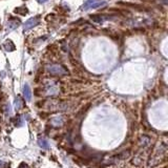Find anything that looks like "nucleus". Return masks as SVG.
Here are the masks:
<instances>
[{
	"label": "nucleus",
	"instance_id": "obj_1",
	"mask_svg": "<svg viewBox=\"0 0 168 168\" xmlns=\"http://www.w3.org/2000/svg\"><path fill=\"white\" fill-rule=\"evenodd\" d=\"M48 72L54 75V76H63V75H67V69H66L64 66L60 65V64H52L47 67Z\"/></svg>",
	"mask_w": 168,
	"mask_h": 168
},
{
	"label": "nucleus",
	"instance_id": "obj_2",
	"mask_svg": "<svg viewBox=\"0 0 168 168\" xmlns=\"http://www.w3.org/2000/svg\"><path fill=\"white\" fill-rule=\"evenodd\" d=\"M39 21H40L39 16L28 19L27 21L24 23V31H28V30H31L32 27H36V25H38Z\"/></svg>",
	"mask_w": 168,
	"mask_h": 168
},
{
	"label": "nucleus",
	"instance_id": "obj_3",
	"mask_svg": "<svg viewBox=\"0 0 168 168\" xmlns=\"http://www.w3.org/2000/svg\"><path fill=\"white\" fill-rule=\"evenodd\" d=\"M59 92V87L57 85H48L46 87V94L48 96H55Z\"/></svg>",
	"mask_w": 168,
	"mask_h": 168
},
{
	"label": "nucleus",
	"instance_id": "obj_4",
	"mask_svg": "<svg viewBox=\"0 0 168 168\" xmlns=\"http://www.w3.org/2000/svg\"><path fill=\"white\" fill-rule=\"evenodd\" d=\"M23 96H24L25 100L30 101L31 98H32V91H31V88L27 84H25L24 87H23Z\"/></svg>",
	"mask_w": 168,
	"mask_h": 168
},
{
	"label": "nucleus",
	"instance_id": "obj_5",
	"mask_svg": "<svg viewBox=\"0 0 168 168\" xmlns=\"http://www.w3.org/2000/svg\"><path fill=\"white\" fill-rule=\"evenodd\" d=\"M51 124H52L53 126H55V127H59V126H61L62 124H63V120H62L61 117L54 118V119H52Z\"/></svg>",
	"mask_w": 168,
	"mask_h": 168
},
{
	"label": "nucleus",
	"instance_id": "obj_6",
	"mask_svg": "<svg viewBox=\"0 0 168 168\" xmlns=\"http://www.w3.org/2000/svg\"><path fill=\"white\" fill-rule=\"evenodd\" d=\"M3 45H4V48L7 52H13L14 50H15V45H14V43L12 42L11 40H7Z\"/></svg>",
	"mask_w": 168,
	"mask_h": 168
},
{
	"label": "nucleus",
	"instance_id": "obj_7",
	"mask_svg": "<svg viewBox=\"0 0 168 168\" xmlns=\"http://www.w3.org/2000/svg\"><path fill=\"white\" fill-rule=\"evenodd\" d=\"M38 144H39V146L41 147V148H43V149H47L48 148V142L44 138H40L38 140Z\"/></svg>",
	"mask_w": 168,
	"mask_h": 168
},
{
	"label": "nucleus",
	"instance_id": "obj_8",
	"mask_svg": "<svg viewBox=\"0 0 168 168\" xmlns=\"http://www.w3.org/2000/svg\"><path fill=\"white\" fill-rule=\"evenodd\" d=\"M19 24V20H12V21L8 22V27L10 30H13V28H16Z\"/></svg>",
	"mask_w": 168,
	"mask_h": 168
},
{
	"label": "nucleus",
	"instance_id": "obj_9",
	"mask_svg": "<svg viewBox=\"0 0 168 168\" xmlns=\"http://www.w3.org/2000/svg\"><path fill=\"white\" fill-rule=\"evenodd\" d=\"M15 106H16V109H20L21 107L23 106V102H22V100L20 99L19 97H17L16 98V103H15Z\"/></svg>",
	"mask_w": 168,
	"mask_h": 168
},
{
	"label": "nucleus",
	"instance_id": "obj_10",
	"mask_svg": "<svg viewBox=\"0 0 168 168\" xmlns=\"http://www.w3.org/2000/svg\"><path fill=\"white\" fill-rule=\"evenodd\" d=\"M15 13L21 14V15H25V14H27V7H18L17 10H15Z\"/></svg>",
	"mask_w": 168,
	"mask_h": 168
},
{
	"label": "nucleus",
	"instance_id": "obj_11",
	"mask_svg": "<svg viewBox=\"0 0 168 168\" xmlns=\"http://www.w3.org/2000/svg\"><path fill=\"white\" fill-rule=\"evenodd\" d=\"M106 3L105 2H101V1H99V2H94L91 7H89V8H96V7H102V5H105Z\"/></svg>",
	"mask_w": 168,
	"mask_h": 168
},
{
	"label": "nucleus",
	"instance_id": "obj_12",
	"mask_svg": "<svg viewBox=\"0 0 168 168\" xmlns=\"http://www.w3.org/2000/svg\"><path fill=\"white\" fill-rule=\"evenodd\" d=\"M91 18L94 20L95 22H102L103 21V18L101 16H96V15H94V16H91Z\"/></svg>",
	"mask_w": 168,
	"mask_h": 168
},
{
	"label": "nucleus",
	"instance_id": "obj_13",
	"mask_svg": "<svg viewBox=\"0 0 168 168\" xmlns=\"http://www.w3.org/2000/svg\"><path fill=\"white\" fill-rule=\"evenodd\" d=\"M0 168H10V166L7 164H5L4 162L0 161Z\"/></svg>",
	"mask_w": 168,
	"mask_h": 168
},
{
	"label": "nucleus",
	"instance_id": "obj_14",
	"mask_svg": "<svg viewBox=\"0 0 168 168\" xmlns=\"http://www.w3.org/2000/svg\"><path fill=\"white\" fill-rule=\"evenodd\" d=\"M18 168H28V166L25 163H21L20 164V166L18 167Z\"/></svg>",
	"mask_w": 168,
	"mask_h": 168
},
{
	"label": "nucleus",
	"instance_id": "obj_15",
	"mask_svg": "<svg viewBox=\"0 0 168 168\" xmlns=\"http://www.w3.org/2000/svg\"><path fill=\"white\" fill-rule=\"evenodd\" d=\"M38 2H45V1H47V0H37Z\"/></svg>",
	"mask_w": 168,
	"mask_h": 168
},
{
	"label": "nucleus",
	"instance_id": "obj_16",
	"mask_svg": "<svg viewBox=\"0 0 168 168\" xmlns=\"http://www.w3.org/2000/svg\"><path fill=\"white\" fill-rule=\"evenodd\" d=\"M145 1H149V2H155V0H145Z\"/></svg>",
	"mask_w": 168,
	"mask_h": 168
}]
</instances>
